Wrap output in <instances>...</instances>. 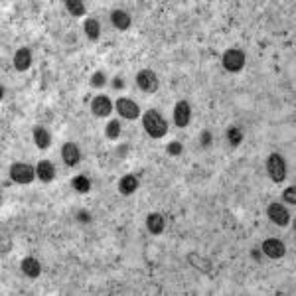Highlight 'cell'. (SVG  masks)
<instances>
[{
	"instance_id": "cell-11",
	"label": "cell",
	"mask_w": 296,
	"mask_h": 296,
	"mask_svg": "<svg viewBox=\"0 0 296 296\" xmlns=\"http://www.w3.org/2000/svg\"><path fill=\"white\" fill-rule=\"evenodd\" d=\"M61 158H63V162L67 164L69 168H73L79 164L81 160V154H79V148L75 146L73 142H67V144H63L61 148Z\"/></svg>"
},
{
	"instance_id": "cell-7",
	"label": "cell",
	"mask_w": 296,
	"mask_h": 296,
	"mask_svg": "<svg viewBox=\"0 0 296 296\" xmlns=\"http://www.w3.org/2000/svg\"><path fill=\"white\" fill-rule=\"evenodd\" d=\"M190 118H192V109L186 101H180L174 109V122H176L180 129L188 127L190 125Z\"/></svg>"
},
{
	"instance_id": "cell-1",
	"label": "cell",
	"mask_w": 296,
	"mask_h": 296,
	"mask_svg": "<svg viewBox=\"0 0 296 296\" xmlns=\"http://www.w3.org/2000/svg\"><path fill=\"white\" fill-rule=\"evenodd\" d=\"M142 125H144L146 133L150 134L152 138H162L164 134H166V131H168V125H166L164 117L158 113V111H154V109H150V111L144 113Z\"/></svg>"
},
{
	"instance_id": "cell-18",
	"label": "cell",
	"mask_w": 296,
	"mask_h": 296,
	"mask_svg": "<svg viewBox=\"0 0 296 296\" xmlns=\"http://www.w3.org/2000/svg\"><path fill=\"white\" fill-rule=\"evenodd\" d=\"M111 22H113V26L117 30H127L131 26V16L127 12H122V10H115L111 14Z\"/></svg>"
},
{
	"instance_id": "cell-2",
	"label": "cell",
	"mask_w": 296,
	"mask_h": 296,
	"mask_svg": "<svg viewBox=\"0 0 296 296\" xmlns=\"http://www.w3.org/2000/svg\"><path fill=\"white\" fill-rule=\"evenodd\" d=\"M266 170H268L270 180H275L277 184L286 178V164H284L281 154H270V156H268V160H266Z\"/></svg>"
},
{
	"instance_id": "cell-12",
	"label": "cell",
	"mask_w": 296,
	"mask_h": 296,
	"mask_svg": "<svg viewBox=\"0 0 296 296\" xmlns=\"http://www.w3.org/2000/svg\"><path fill=\"white\" fill-rule=\"evenodd\" d=\"M146 227L152 235H160L164 231V227H166L164 215H160V213H150L146 217Z\"/></svg>"
},
{
	"instance_id": "cell-13",
	"label": "cell",
	"mask_w": 296,
	"mask_h": 296,
	"mask_svg": "<svg viewBox=\"0 0 296 296\" xmlns=\"http://www.w3.org/2000/svg\"><path fill=\"white\" fill-rule=\"evenodd\" d=\"M30 63H32V54H30V50L28 47H20L14 56V67L18 71H26L30 67Z\"/></svg>"
},
{
	"instance_id": "cell-9",
	"label": "cell",
	"mask_w": 296,
	"mask_h": 296,
	"mask_svg": "<svg viewBox=\"0 0 296 296\" xmlns=\"http://www.w3.org/2000/svg\"><path fill=\"white\" fill-rule=\"evenodd\" d=\"M91 109H93V115H95V117H107V115H111V111H113V103H111L109 97L99 95V97L93 99Z\"/></svg>"
},
{
	"instance_id": "cell-22",
	"label": "cell",
	"mask_w": 296,
	"mask_h": 296,
	"mask_svg": "<svg viewBox=\"0 0 296 296\" xmlns=\"http://www.w3.org/2000/svg\"><path fill=\"white\" fill-rule=\"evenodd\" d=\"M227 140H229V144H231V146H239V144L243 142V131H241V129H237V127L227 129Z\"/></svg>"
},
{
	"instance_id": "cell-20",
	"label": "cell",
	"mask_w": 296,
	"mask_h": 296,
	"mask_svg": "<svg viewBox=\"0 0 296 296\" xmlns=\"http://www.w3.org/2000/svg\"><path fill=\"white\" fill-rule=\"evenodd\" d=\"M71 186H73L79 193H87L89 190H91V182H89L85 176H75L73 180H71Z\"/></svg>"
},
{
	"instance_id": "cell-16",
	"label": "cell",
	"mask_w": 296,
	"mask_h": 296,
	"mask_svg": "<svg viewBox=\"0 0 296 296\" xmlns=\"http://www.w3.org/2000/svg\"><path fill=\"white\" fill-rule=\"evenodd\" d=\"M136 188H138V180H136V176H133V174L122 176L120 178V182H118V192L125 193V195H131L133 192H136Z\"/></svg>"
},
{
	"instance_id": "cell-6",
	"label": "cell",
	"mask_w": 296,
	"mask_h": 296,
	"mask_svg": "<svg viewBox=\"0 0 296 296\" xmlns=\"http://www.w3.org/2000/svg\"><path fill=\"white\" fill-rule=\"evenodd\" d=\"M117 111L120 117L129 118V120H134V118H138V115H140L138 105L134 103V101H131V99H118Z\"/></svg>"
},
{
	"instance_id": "cell-26",
	"label": "cell",
	"mask_w": 296,
	"mask_h": 296,
	"mask_svg": "<svg viewBox=\"0 0 296 296\" xmlns=\"http://www.w3.org/2000/svg\"><path fill=\"white\" fill-rule=\"evenodd\" d=\"M166 150H168V154H172V156H178V154L182 152V144H180V142H170Z\"/></svg>"
},
{
	"instance_id": "cell-25",
	"label": "cell",
	"mask_w": 296,
	"mask_h": 296,
	"mask_svg": "<svg viewBox=\"0 0 296 296\" xmlns=\"http://www.w3.org/2000/svg\"><path fill=\"white\" fill-rule=\"evenodd\" d=\"M284 200H286V202H290L292 206L296 204V190H294V186H290V188H286V190H284Z\"/></svg>"
},
{
	"instance_id": "cell-15",
	"label": "cell",
	"mask_w": 296,
	"mask_h": 296,
	"mask_svg": "<svg viewBox=\"0 0 296 296\" xmlns=\"http://www.w3.org/2000/svg\"><path fill=\"white\" fill-rule=\"evenodd\" d=\"M36 174H38V178H40L42 182H52L54 176H56L54 164L50 162V160H42V162L38 164V168H36Z\"/></svg>"
},
{
	"instance_id": "cell-29",
	"label": "cell",
	"mask_w": 296,
	"mask_h": 296,
	"mask_svg": "<svg viewBox=\"0 0 296 296\" xmlns=\"http://www.w3.org/2000/svg\"><path fill=\"white\" fill-rule=\"evenodd\" d=\"M79 219H81V221H89V215L87 213H79Z\"/></svg>"
},
{
	"instance_id": "cell-24",
	"label": "cell",
	"mask_w": 296,
	"mask_h": 296,
	"mask_svg": "<svg viewBox=\"0 0 296 296\" xmlns=\"http://www.w3.org/2000/svg\"><path fill=\"white\" fill-rule=\"evenodd\" d=\"M105 81H107L105 75L101 71H97V73H93V77H91V87H103Z\"/></svg>"
},
{
	"instance_id": "cell-27",
	"label": "cell",
	"mask_w": 296,
	"mask_h": 296,
	"mask_svg": "<svg viewBox=\"0 0 296 296\" xmlns=\"http://www.w3.org/2000/svg\"><path fill=\"white\" fill-rule=\"evenodd\" d=\"M209 142H211V133L204 131V134H202V144H204V146H207Z\"/></svg>"
},
{
	"instance_id": "cell-19",
	"label": "cell",
	"mask_w": 296,
	"mask_h": 296,
	"mask_svg": "<svg viewBox=\"0 0 296 296\" xmlns=\"http://www.w3.org/2000/svg\"><path fill=\"white\" fill-rule=\"evenodd\" d=\"M83 28H85V34H87L89 40H99V34H101V28H99V22L97 20H93V18H89L85 20V24H83Z\"/></svg>"
},
{
	"instance_id": "cell-23",
	"label": "cell",
	"mask_w": 296,
	"mask_h": 296,
	"mask_svg": "<svg viewBox=\"0 0 296 296\" xmlns=\"http://www.w3.org/2000/svg\"><path fill=\"white\" fill-rule=\"evenodd\" d=\"M105 133H107V138H111V140H117L118 136H120V125H118L117 120H111V122L107 125Z\"/></svg>"
},
{
	"instance_id": "cell-4",
	"label": "cell",
	"mask_w": 296,
	"mask_h": 296,
	"mask_svg": "<svg viewBox=\"0 0 296 296\" xmlns=\"http://www.w3.org/2000/svg\"><path fill=\"white\" fill-rule=\"evenodd\" d=\"M34 168L28 166V164L16 162L10 166V178L14 180L16 184H30L34 180Z\"/></svg>"
},
{
	"instance_id": "cell-21",
	"label": "cell",
	"mask_w": 296,
	"mask_h": 296,
	"mask_svg": "<svg viewBox=\"0 0 296 296\" xmlns=\"http://www.w3.org/2000/svg\"><path fill=\"white\" fill-rule=\"evenodd\" d=\"M65 6H67V10H69V14L77 16V18L85 14V4H83L81 0H67Z\"/></svg>"
},
{
	"instance_id": "cell-3",
	"label": "cell",
	"mask_w": 296,
	"mask_h": 296,
	"mask_svg": "<svg viewBox=\"0 0 296 296\" xmlns=\"http://www.w3.org/2000/svg\"><path fill=\"white\" fill-rule=\"evenodd\" d=\"M243 65H245V54L243 52H239V50H227L223 54V67L227 71H233V73L235 71H241Z\"/></svg>"
},
{
	"instance_id": "cell-5",
	"label": "cell",
	"mask_w": 296,
	"mask_h": 296,
	"mask_svg": "<svg viewBox=\"0 0 296 296\" xmlns=\"http://www.w3.org/2000/svg\"><path fill=\"white\" fill-rule=\"evenodd\" d=\"M136 85L144 93H154V91H158V77L150 69H142L140 73L136 75Z\"/></svg>"
},
{
	"instance_id": "cell-28",
	"label": "cell",
	"mask_w": 296,
	"mask_h": 296,
	"mask_svg": "<svg viewBox=\"0 0 296 296\" xmlns=\"http://www.w3.org/2000/svg\"><path fill=\"white\" fill-rule=\"evenodd\" d=\"M113 87H115V89H122V87H125V81H122L120 77H115V79H113Z\"/></svg>"
},
{
	"instance_id": "cell-8",
	"label": "cell",
	"mask_w": 296,
	"mask_h": 296,
	"mask_svg": "<svg viewBox=\"0 0 296 296\" xmlns=\"http://www.w3.org/2000/svg\"><path fill=\"white\" fill-rule=\"evenodd\" d=\"M263 251H265L266 257H270V259H281L284 257V243H282L281 239H266L265 243H263Z\"/></svg>"
},
{
	"instance_id": "cell-14",
	"label": "cell",
	"mask_w": 296,
	"mask_h": 296,
	"mask_svg": "<svg viewBox=\"0 0 296 296\" xmlns=\"http://www.w3.org/2000/svg\"><path fill=\"white\" fill-rule=\"evenodd\" d=\"M22 273L30 277V279H36V277H40V273H42V266L38 263V259H34V257H26L24 261H22Z\"/></svg>"
},
{
	"instance_id": "cell-17",
	"label": "cell",
	"mask_w": 296,
	"mask_h": 296,
	"mask_svg": "<svg viewBox=\"0 0 296 296\" xmlns=\"http://www.w3.org/2000/svg\"><path fill=\"white\" fill-rule=\"evenodd\" d=\"M34 142L38 144V148L45 150V148H50L52 136H50V133L45 131L44 127H36V129H34Z\"/></svg>"
},
{
	"instance_id": "cell-10",
	"label": "cell",
	"mask_w": 296,
	"mask_h": 296,
	"mask_svg": "<svg viewBox=\"0 0 296 296\" xmlns=\"http://www.w3.org/2000/svg\"><path fill=\"white\" fill-rule=\"evenodd\" d=\"M266 213H268V217H270V221H275L277 225H288L290 221V215H288V211L281 206V204H270L268 209H266Z\"/></svg>"
}]
</instances>
